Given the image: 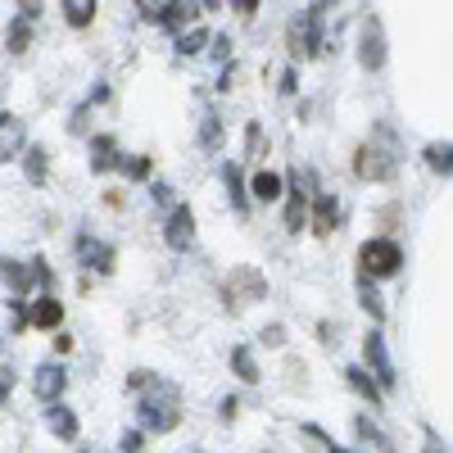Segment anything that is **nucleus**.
<instances>
[{
	"label": "nucleus",
	"instance_id": "1",
	"mask_svg": "<svg viewBox=\"0 0 453 453\" xmlns=\"http://www.w3.org/2000/svg\"><path fill=\"white\" fill-rule=\"evenodd\" d=\"M136 422H141V431H155V435L173 431V426L181 422V412H177V390H173L168 381H155V390H150V395L136 403Z\"/></svg>",
	"mask_w": 453,
	"mask_h": 453
},
{
	"label": "nucleus",
	"instance_id": "2",
	"mask_svg": "<svg viewBox=\"0 0 453 453\" xmlns=\"http://www.w3.org/2000/svg\"><path fill=\"white\" fill-rule=\"evenodd\" d=\"M358 263H363V277H367V281L395 277V273L403 268V250H399V241H390V236H376V241H367V245L358 250Z\"/></svg>",
	"mask_w": 453,
	"mask_h": 453
},
{
	"label": "nucleus",
	"instance_id": "3",
	"mask_svg": "<svg viewBox=\"0 0 453 453\" xmlns=\"http://www.w3.org/2000/svg\"><path fill=\"white\" fill-rule=\"evenodd\" d=\"M363 358H367V376L381 390H395V381H399V372H395V363H390V349H386V335L381 331H372L367 340H363Z\"/></svg>",
	"mask_w": 453,
	"mask_h": 453
},
{
	"label": "nucleus",
	"instance_id": "4",
	"mask_svg": "<svg viewBox=\"0 0 453 453\" xmlns=\"http://www.w3.org/2000/svg\"><path fill=\"white\" fill-rule=\"evenodd\" d=\"M358 64L367 73L386 68V27H381V19H376V14H367L363 27H358Z\"/></svg>",
	"mask_w": 453,
	"mask_h": 453
},
{
	"label": "nucleus",
	"instance_id": "5",
	"mask_svg": "<svg viewBox=\"0 0 453 453\" xmlns=\"http://www.w3.org/2000/svg\"><path fill=\"white\" fill-rule=\"evenodd\" d=\"M164 241H168V250H191V241H196V213H191V204H173L168 209Z\"/></svg>",
	"mask_w": 453,
	"mask_h": 453
},
{
	"label": "nucleus",
	"instance_id": "6",
	"mask_svg": "<svg viewBox=\"0 0 453 453\" xmlns=\"http://www.w3.org/2000/svg\"><path fill=\"white\" fill-rule=\"evenodd\" d=\"M32 390H36V399H42V403H59L64 390H68V372H64V363H42V367H36Z\"/></svg>",
	"mask_w": 453,
	"mask_h": 453
},
{
	"label": "nucleus",
	"instance_id": "7",
	"mask_svg": "<svg viewBox=\"0 0 453 453\" xmlns=\"http://www.w3.org/2000/svg\"><path fill=\"white\" fill-rule=\"evenodd\" d=\"M354 173L372 177V181H390L395 177V155H386V150H376V145H363L358 159H354Z\"/></svg>",
	"mask_w": 453,
	"mask_h": 453
},
{
	"label": "nucleus",
	"instance_id": "8",
	"mask_svg": "<svg viewBox=\"0 0 453 453\" xmlns=\"http://www.w3.org/2000/svg\"><path fill=\"white\" fill-rule=\"evenodd\" d=\"M19 150H27V127L14 113H0V159H14Z\"/></svg>",
	"mask_w": 453,
	"mask_h": 453
},
{
	"label": "nucleus",
	"instance_id": "9",
	"mask_svg": "<svg viewBox=\"0 0 453 453\" xmlns=\"http://www.w3.org/2000/svg\"><path fill=\"white\" fill-rule=\"evenodd\" d=\"M78 258L91 263L96 273H113V245H104L96 236H78Z\"/></svg>",
	"mask_w": 453,
	"mask_h": 453
},
{
	"label": "nucleus",
	"instance_id": "10",
	"mask_svg": "<svg viewBox=\"0 0 453 453\" xmlns=\"http://www.w3.org/2000/svg\"><path fill=\"white\" fill-rule=\"evenodd\" d=\"M46 422H50V431L59 440H78V412H73L64 399L59 403H46Z\"/></svg>",
	"mask_w": 453,
	"mask_h": 453
},
{
	"label": "nucleus",
	"instance_id": "11",
	"mask_svg": "<svg viewBox=\"0 0 453 453\" xmlns=\"http://www.w3.org/2000/svg\"><path fill=\"white\" fill-rule=\"evenodd\" d=\"M345 381H349V386H354V395H363L372 408H381V403H386V390L376 386V381H372V376H367L358 363H349V367H345Z\"/></svg>",
	"mask_w": 453,
	"mask_h": 453
},
{
	"label": "nucleus",
	"instance_id": "12",
	"mask_svg": "<svg viewBox=\"0 0 453 453\" xmlns=\"http://www.w3.org/2000/svg\"><path fill=\"white\" fill-rule=\"evenodd\" d=\"M281 186H286L281 173H268V168H263V173L250 177V191H245V196H254V200H263V204H273V200H281Z\"/></svg>",
	"mask_w": 453,
	"mask_h": 453
},
{
	"label": "nucleus",
	"instance_id": "13",
	"mask_svg": "<svg viewBox=\"0 0 453 453\" xmlns=\"http://www.w3.org/2000/svg\"><path fill=\"white\" fill-rule=\"evenodd\" d=\"M222 186H226V200H232V209L245 213V209H250V196H245V173H241V164H222Z\"/></svg>",
	"mask_w": 453,
	"mask_h": 453
},
{
	"label": "nucleus",
	"instance_id": "14",
	"mask_svg": "<svg viewBox=\"0 0 453 453\" xmlns=\"http://www.w3.org/2000/svg\"><path fill=\"white\" fill-rule=\"evenodd\" d=\"M326 10L331 5H322V0L304 10V55H318L322 50V19H326Z\"/></svg>",
	"mask_w": 453,
	"mask_h": 453
},
{
	"label": "nucleus",
	"instance_id": "15",
	"mask_svg": "<svg viewBox=\"0 0 453 453\" xmlns=\"http://www.w3.org/2000/svg\"><path fill=\"white\" fill-rule=\"evenodd\" d=\"M19 159H23V177H27L32 186H42V181H46V173H50V155H46V145H27Z\"/></svg>",
	"mask_w": 453,
	"mask_h": 453
},
{
	"label": "nucleus",
	"instance_id": "16",
	"mask_svg": "<svg viewBox=\"0 0 453 453\" xmlns=\"http://www.w3.org/2000/svg\"><path fill=\"white\" fill-rule=\"evenodd\" d=\"M335 218H340V200H335L331 191H322V196L313 200V232H318V236H331Z\"/></svg>",
	"mask_w": 453,
	"mask_h": 453
},
{
	"label": "nucleus",
	"instance_id": "17",
	"mask_svg": "<svg viewBox=\"0 0 453 453\" xmlns=\"http://www.w3.org/2000/svg\"><path fill=\"white\" fill-rule=\"evenodd\" d=\"M27 322L32 326H59L64 322V309H59V299H50V295H42V299H36V304H32V313H27Z\"/></svg>",
	"mask_w": 453,
	"mask_h": 453
},
{
	"label": "nucleus",
	"instance_id": "18",
	"mask_svg": "<svg viewBox=\"0 0 453 453\" xmlns=\"http://www.w3.org/2000/svg\"><path fill=\"white\" fill-rule=\"evenodd\" d=\"M290 204H286V232H299L304 226V218H309V200H304V191H299V173L290 177Z\"/></svg>",
	"mask_w": 453,
	"mask_h": 453
},
{
	"label": "nucleus",
	"instance_id": "19",
	"mask_svg": "<svg viewBox=\"0 0 453 453\" xmlns=\"http://www.w3.org/2000/svg\"><path fill=\"white\" fill-rule=\"evenodd\" d=\"M232 372L241 376L245 386H254L258 376H263V372H258V363H254V349H250V345H236V349H232Z\"/></svg>",
	"mask_w": 453,
	"mask_h": 453
},
{
	"label": "nucleus",
	"instance_id": "20",
	"mask_svg": "<svg viewBox=\"0 0 453 453\" xmlns=\"http://www.w3.org/2000/svg\"><path fill=\"white\" fill-rule=\"evenodd\" d=\"M59 10H64L68 27H87V23L96 19V10H100V5H96V0H64Z\"/></svg>",
	"mask_w": 453,
	"mask_h": 453
},
{
	"label": "nucleus",
	"instance_id": "21",
	"mask_svg": "<svg viewBox=\"0 0 453 453\" xmlns=\"http://www.w3.org/2000/svg\"><path fill=\"white\" fill-rule=\"evenodd\" d=\"M426 164H431V173L449 177V173H453V145H449V141H431V145H426Z\"/></svg>",
	"mask_w": 453,
	"mask_h": 453
},
{
	"label": "nucleus",
	"instance_id": "22",
	"mask_svg": "<svg viewBox=\"0 0 453 453\" xmlns=\"http://www.w3.org/2000/svg\"><path fill=\"white\" fill-rule=\"evenodd\" d=\"M358 304H363V309H367V313H372L376 322L386 318V304H381V290H376V286H372L367 277H358Z\"/></svg>",
	"mask_w": 453,
	"mask_h": 453
},
{
	"label": "nucleus",
	"instance_id": "23",
	"mask_svg": "<svg viewBox=\"0 0 453 453\" xmlns=\"http://www.w3.org/2000/svg\"><path fill=\"white\" fill-rule=\"evenodd\" d=\"M204 42H209V32H204V27H191V32H181V36H177V55H181V59H191V55H204Z\"/></svg>",
	"mask_w": 453,
	"mask_h": 453
},
{
	"label": "nucleus",
	"instance_id": "24",
	"mask_svg": "<svg viewBox=\"0 0 453 453\" xmlns=\"http://www.w3.org/2000/svg\"><path fill=\"white\" fill-rule=\"evenodd\" d=\"M354 431L367 440V444H376V449H381V453H395V444H390V435L381 431V426H372V418H358L354 422Z\"/></svg>",
	"mask_w": 453,
	"mask_h": 453
},
{
	"label": "nucleus",
	"instance_id": "25",
	"mask_svg": "<svg viewBox=\"0 0 453 453\" xmlns=\"http://www.w3.org/2000/svg\"><path fill=\"white\" fill-rule=\"evenodd\" d=\"M27 42H32V23L14 19V23H10V50H14V55H23V50H27Z\"/></svg>",
	"mask_w": 453,
	"mask_h": 453
},
{
	"label": "nucleus",
	"instance_id": "26",
	"mask_svg": "<svg viewBox=\"0 0 453 453\" xmlns=\"http://www.w3.org/2000/svg\"><path fill=\"white\" fill-rule=\"evenodd\" d=\"M258 340H263V345H268V349H281V345H286V326H281V322L263 326V331H258Z\"/></svg>",
	"mask_w": 453,
	"mask_h": 453
},
{
	"label": "nucleus",
	"instance_id": "27",
	"mask_svg": "<svg viewBox=\"0 0 453 453\" xmlns=\"http://www.w3.org/2000/svg\"><path fill=\"white\" fill-rule=\"evenodd\" d=\"M218 136H222V127H218V113H204V123H200V141L213 150V145H218Z\"/></svg>",
	"mask_w": 453,
	"mask_h": 453
},
{
	"label": "nucleus",
	"instance_id": "28",
	"mask_svg": "<svg viewBox=\"0 0 453 453\" xmlns=\"http://www.w3.org/2000/svg\"><path fill=\"white\" fill-rule=\"evenodd\" d=\"M168 191H173V186H164V181H155V186H150V200H155L159 209H173V196H168Z\"/></svg>",
	"mask_w": 453,
	"mask_h": 453
},
{
	"label": "nucleus",
	"instance_id": "29",
	"mask_svg": "<svg viewBox=\"0 0 453 453\" xmlns=\"http://www.w3.org/2000/svg\"><path fill=\"white\" fill-rule=\"evenodd\" d=\"M91 150H96V159H109V155H113V136H96Z\"/></svg>",
	"mask_w": 453,
	"mask_h": 453
},
{
	"label": "nucleus",
	"instance_id": "30",
	"mask_svg": "<svg viewBox=\"0 0 453 453\" xmlns=\"http://www.w3.org/2000/svg\"><path fill=\"white\" fill-rule=\"evenodd\" d=\"M236 408H241V403H236L232 395H226V399L218 403V418H222V422H232V418H236Z\"/></svg>",
	"mask_w": 453,
	"mask_h": 453
},
{
	"label": "nucleus",
	"instance_id": "31",
	"mask_svg": "<svg viewBox=\"0 0 453 453\" xmlns=\"http://www.w3.org/2000/svg\"><path fill=\"white\" fill-rule=\"evenodd\" d=\"M123 173H127V177H145V173H150V159H127Z\"/></svg>",
	"mask_w": 453,
	"mask_h": 453
},
{
	"label": "nucleus",
	"instance_id": "32",
	"mask_svg": "<svg viewBox=\"0 0 453 453\" xmlns=\"http://www.w3.org/2000/svg\"><path fill=\"white\" fill-rule=\"evenodd\" d=\"M119 453H141V431H127L123 435V449Z\"/></svg>",
	"mask_w": 453,
	"mask_h": 453
},
{
	"label": "nucleus",
	"instance_id": "33",
	"mask_svg": "<svg viewBox=\"0 0 453 453\" xmlns=\"http://www.w3.org/2000/svg\"><path fill=\"white\" fill-rule=\"evenodd\" d=\"M295 87H299V73H295V68H286V78H281V91H286V96H295Z\"/></svg>",
	"mask_w": 453,
	"mask_h": 453
},
{
	"label": "nucleus",
	"instance_id": "34",
	"mask_svg": "<svg viewBox=\"0 0 453 453\" xmlns=\"http://www.w3.org/2000/svg\"><path fill=\"white\" fill-rule=\"evenodd\" d=\"M213 55L226 59V55H232V42H226V36H213Z\"/></svg>",
	"mask_w": 453,
	"mask_h": 453
},
{
	"label": "nucleus",
	"instance_id": "35",
	"mask_svg": "<svg viewBox=\"0 0 453 453\" xmlns=\"http://www.w3.org/2000/svg\"><path fill=\"white\" fill-rule=\"evenodd\" d=\"M426 453H449V444H440V435L426 431Z\"/></svg>",
	"mask_w": 453,
	"mask_h": 453
},
{
	"label": "nucleus",
	"instance_id": "36",
	"mask_svg": "<svg viewBox=\"0 0 453 453\" xmlns=\"http://www.w3.org/2000/svg\"><path fill=\"white\" fill-rule=\"evenodd\" d=\"M10 395H14V372L0 376V399H10Z\"/></svg>",
	"mask_w": 453,
	"mask_h": 453
},
{
	"label": "nucleus",
	"instance_id": "37",
	"mask_svg": "<svg viewBox=\"0 0 453 453\" xmlns=\"http://www.w3.org/2000/svg\"><path fill=\"white\" fill-rule=\"evenodd\" d=\"M196 453H204V449H196Z\"/></svg>",
	"mask_w": 453,
	"mask_h": 453
}]
</instances>
